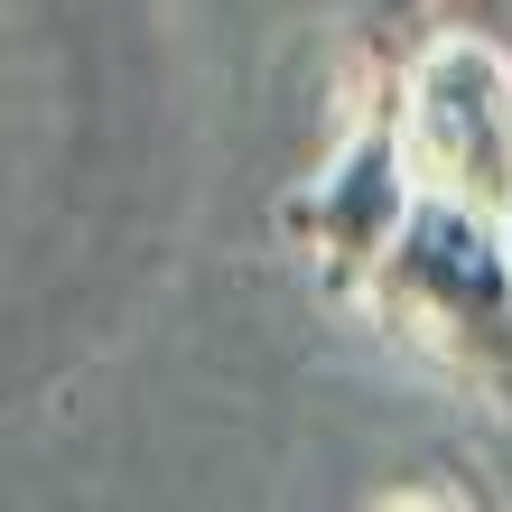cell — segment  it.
<instances>
[]
</instances>
